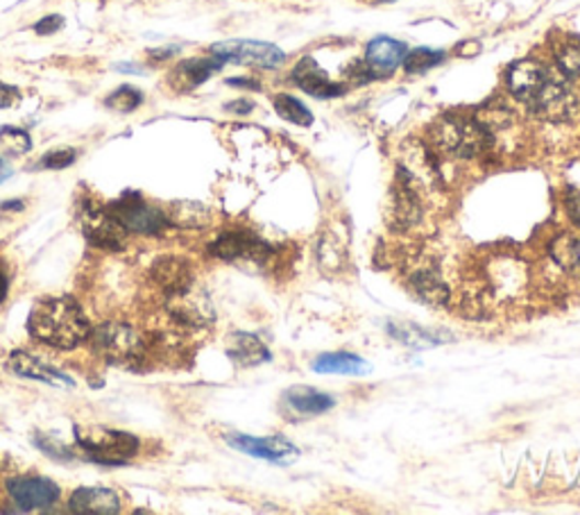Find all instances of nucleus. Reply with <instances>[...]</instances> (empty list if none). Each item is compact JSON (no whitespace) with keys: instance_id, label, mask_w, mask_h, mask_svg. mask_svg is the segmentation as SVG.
<instances>
[{"instance_id":"obj_1","label":"nucleus","mask_w":580,"mask_h":515,"mask_svg":"<svg viewBox=\"0 0 580 515\" xmlns=\"http://www.w3.org/2000/svg\"><path fill=\"white\" fill-rule=\"evenodd\" d=\"M30 335L51 348L75 350L89 339L91 325L75 300L51 298L39 303L28 320Z\"/></svg>"},{"instance_id":"obj_2","label":"nucleus","mask_w":580,"mask_h":515,"mask_svg":"<svg viewBox=\"0 0 580 515\" xmlns=\"http://www.w3.org/2000/svg\"><path fill=\"white\" fill-rule=\"evenodd\" d=\"M431 145L440 155L453 160H474L490 149L492 136L479 119L449 114L434 123Z\"/></svg>"},{"instance_id":"obj_3","label":"nucleus","mask_w":580,"mask_h":515,"mask_svg":"<svg viewBox=\"0 0 580 515\" xmlns=\"http://www.w3.org/2000/svg\"><path fill=\"white\" fill-rule=\"evenodd\" d=\"M75 440L87 459L102 463V465H123L132 457H136L141 443L139 438L121 431V429H105V427H89L75 429Z\"/></svg>"},{"instance_id":"obj_4","label":"nucleus","mask_w":580,"mask_h":515,"mask_svg":"<svg viewBox=\"0 0 580 515\" xmlns=\"http://www.w3.org/2000/svg\"><path fill=\"white\" fill-rule=\"evenodd\" d=\"M89 343L94 352L111 365H125L143 352V341L136 335V329L113 320L94 327L89 332Z\"/></svg>"},{"instance_id":"obj_5","label":"nucleus","mask_w":580,"mask_h":515,"mask_svg":"<svg viewBox=\"0 0 580 515\" xmlns=\"http://www.w3.org/2000/svg\"><path fill=\"white\" fill-rule=\"evenodd\" d=\"M109 213L121 220V226L136 234H162L164 230L173 228L164 211L147 205L139 194H123V198L113 200Z\"/></svg>"},{"instance_id":"obj_6","label":"nucleus","mask_w":580,"mask_h":515,"mask_svg":"<svg viewBox=\"0 0 580 515\" xmlns=\"http://www.w3.org/2000/svg\"><path fill=\"white\" fill-rule=\"evenodd\" d=\"M166 309L177 322L186 327H209L216 320L209 296L196 286V282L166 293Z\"/></svg>"},{"instance_id":"obj_7","label":"nucleus","mask_w":580,"mask_h":515,"mask_svg":"<svg viewBox=\"0 0 580 515\" xmlns=\"http://www.w3.org/2000/svg\"><path fill=\"white\" fill-rule=\"evenodd\" d=\"M211 254L225 262H265L273 248H270L261 237L250 230H229L222 232L211 245Z\"/></svg>"},{"instance_id":"obj_8","label":"nucleus","mask_w":580,"mask_h":515,"mask_svg":"<svg viewBox=\"0 0 580 515\" xmlns=\"http://www.w3.org/2000/svg\"><path fill=\"white\" fill-rule=\"evenodd\" d=\"M83 230L91 245L109 250V252H121L128 245V230L121 226V220L111 216L109 209H100L94 205H87L83 209Z\"/></svg>"},{"instance_id":"obj_9","label":"nucleus","mask_w":580,"mask_h":515,"mask_svg":"<svg viewBox=\"0 0 580 515\" xmlns=\"http://www.w3.org/2000/svg\"><path fill=\"white\" fill-rule=\"evenodd\" d=\"M211 55H216L225 64L234 62V64H245V66H256V68H277L286 59V55L273 44L241 42V40L211 46Z\"/></svg>"},{"instance_id":"obj_10","label":"nucleus","mask_w":580,"mask_h":515,"mask_svg":"<svg viewBox=\"0 0 580 515\" xmlns=\"http://www.w3.org/2000/svg\"><path fill=\"white\" fill-rule=\"evenodd\" d=\"M227 443L239 450L245 452L250 457L256 459H265V461H273L280 465H288L299 457V450L291 443V440L282 438V436H270V438H252L245 434H229L227 436Z\"/></svg>"},{"instance_id":"obj_11","label":"nucleus","mask_w":580,"mask_h":515,"mask_svg":"<svg viewBox=\"0 0 580 515\" xmlns=\"http://www.w3.org/2000/svg\"><path fill=\"white\" fill-rule=\"evenodd\" d=\"M554 78V73L537 59H519L515 62L508 73H506V85L511 89V94L530 105L539 91L547 87V83Z\"/></svg>"},{"instance_id":"obj_12","label":"nucleus","mask_w":580,"mask_h":515,"mask_svg":"<svg viewBox=\"0 0 580 515\" xmlns=\"http://www.w3.org/2000/svg\"><path fill=\"white\" fill-rule=\"evenodd\" d=\"M528 107L539 119L551 121V123H562V121H569L573 117L576 98L569 91V87L554 76L547 83V87L539 91V96Z\"/></svg>"},{"instance_id":"obj_13","label":"nucleus","mask_w":580,"mask_h":515,"mask_svg":"<svg viewBox=\"0 0 580 515\" xmlns=\"http://www.w3.org/2000/svg\"><path fill=\"white\" fill-rule=\"evenodd\" d=\"M408 288L419 303L429 307H445L449 303V288L431 262H415L411 266Z\"/></svg>"},{"instance_id":"obj_14","label":"nucleus","mask_w":580,"mask_h":515,"mask_svg":"<svg viewBox=\"0 0 580 515\" xmlns=\"http://www.w3.org/2000/svg\"><path fill=\"white\" fill-rule=\"evenodd\" d=\"M8 493L21 511L51 508L59 497V489L44 476H19L8 484Z\"/></svg>"},{"instance_id":"obj_15","label":"nucleus","mask_w":580,"mask_h":515,"mask_svg":"<svg viewBox=\"0 0 580 515\" xmlns=\"http://www.w3.org/2000/svg\"><path fill=\"white\" fill-rule=\"evenodd\" d=\"M293 83L316 98H336L344 94V87L331 83L322 66L314 57H304L293 68Z\"/></svg>"},{"instance_id":"obj_16","label":"nucleus","mask_w":580,"mask_h":515,"mask_svg":"<svg viewBox=\"0 0 580 515\" xmlns=\"http://www.w3.org/2000/svg\"><path fill=\"white\" fill-rule=\"evenodd\" d=\"M406 46L391 36H376L368 44L365 51V64L370 68L372 76H391V73L404 62L406 57Z\"/></svg>"},{"instance_id":"obj_17","label":"nucleus","mask_w":580,"mask_h":515,"mask_svg":"<svg viewBox=\"0 0 580 515\" xmlns=\"http://www.w3.org/2000/svg\"><path fill=\"white\" fill-rule=\"evenodd\" d=\"M222 66H225V62L218 59L216 55L184 59L182 64L175 66L173 76H171V85L177 91H190V89L200 87L203 83H207L214 73H218Z\"/></svg>"},{"instance_id":"obj_18","label":"nucleus","mask_w":580,"mask_h":515,"mask_svg":"<svg viewBox=\"0 0 580 515\" xmlns=\"http://www.w3.org/2000/svg\"><path fill=\"white\" fill-rule=\"evenodd\" d=\"M8 368L14 375L25 377V380H36V382L51 384V386H66V388L73 386L70 377H66L64 373L55 371V368H51L48 363H44L42 359H36L28 352H12Z\"/></svg>"},{"instance_id":"obj_19","label":"nucleus","mask_w":580,"mask_h":515,"mask_svg":"<svg viewBox=\"0 0 580 515\" xmlns=\"http://www.w3.org/2000/svg\"><path fill=\"white\" fill-rule=\"evenodd\" d=\"M284 404L291 414L297 416H320L336 407V399L311 386H293L284 393Z\"/></svg>"},{"instance_id":"obj_20","label":"nucleus","mask_w":580,"mask_h":515,"mask_svg":"<svg viewBox=\"0 0 580 515\" xmlns=\"http://www.w3.org/2000/svg\"><path fill=\"white\" fill-rule=\"evenodd\" d=\"M68 508L73 513H98V515H113L121 511V500L109 489H77L70 495Z\"/></svg>"},{"instance_id":"obj_21","label":"nucleus","mask_w":580,"mask_h":515,"mask_svg":"<svg viewBox=\"0 0 580 515\" xmlns=\"http://www.w3.org/2000/svg\"><path fill=\"white\" fill-rule=\"evenodd\" d=\"M227 357L241 368H252L270 361V350L259 337L248 332H237L227 341Z\"/></svg>"},{"instance_id":"obj_22","label":"nucleus","mask_w":580,"mask_h":515,"mask_svg":"<svg viewBox=\"0 0 580 515\" xmlns=\"http://www.w3.org/2000/svg\"><path fill=\"white\" fill-rule=\"evenodd\" d=\"M152 280L164 288V293H171L193 284V273L184 260H177V256H164V260L152 266Z\"/></svg>"},{"instance_id":"obj_23","label":"nucleus","mask_w":580,"mask_h":515,"mask_svg":"<svg viewBox=\"0 0 580 515\" xmlns=\"http://www.w3.org/2000/svg\"><path fill=\"white\" fill-rule=\"evenodd\" d=\"M365 359L350 354V352H333V354H322L314 361V371L322 375H363L368 373Z\"/></svg>"},{"instance_id":"obj_24","label":"nucleus","mask_w":580,"mask_h":515,"mask_svg":"<svg viewBox=\"0 0 580 515\" xmlns=\"http://www.w3.org/2000/svg\"><path fill=\"white\" fill-rule=\"evenodd\" d=\"M171 226L186 228V230H198L209 226L211 211L200 202H173L168 213Z\"/></svg>"},{"instance_id":"obj_25","label":"nucleus","mask_w":580,"mask_h":515,"mask_svg":"<svg viewBox=\"0 0 580 515\" xmlns=\"http://www.w3.org/2000/svg\"><path fill=\"white\" fill-rule=\"evenodd\" d=\"M389 332L397 339V341H402V343H406V346H413V348H434V346H438V343H442V335H438V332H429V329H422V327H417V325H391L389 327Z\"/></svg>"},{"instance_id":"obj_26","label":"nucleus","mask_w":580,"mask_h":515,"mask_svg":"<svg viewBox=\"0 0 580 515\" xmlns=\"http://www.w3.org/2000/svg\"><path fill=\"white\" fill-rule=\"evenodd\" d=\"M556 62L565 76L580 85V40L578 36H567L556 46Z\"/></svg>"},{"instance_id":"obj_27","label":"nucleus","mask_w":580,"mask_h":515,"mask_svg":"<svg viewBox=\"0 0 580 515\" xmlns=\"http://www.w3.org/2000/svg\"><path fill=\"white\" fill-rule=\"evenodd\" d=\"M275 109L284 121H288L293 125L306 128V125L314 123V114L308 112V107L288 94H282L275 98Z\"/></svg>"},{"instance_id":"obj_28","label":"nucleus","mask_w":580,"mask_h":515,"mask_svg":"<svg viewBox=\"0 0 580 515\" xmlns=\"http://www.w3.org/2000/svg\"><path fill=\"white\" fill-rule=\"evenodd\" d=\"M445 62V53L442 51H434V48H415L411 53H406L404 57V68L406 73H427L431 68H436L438 64Z\"/></svg>"},{"instance_id":"obj_29","label":"nucleus","mask_w":580,"mask_h":515,"mask_svg":"<svg viewBox=\"0 0 580 515\" xmlns=\"http://www.w3.org/2000/svg\"><path fill=\"white\" fill-rule=\"evenodd\" d=\"M0 149L10 155H25L32 149L30 134L19 128H3L0 130Z\"/></svg>"},{"instance_id":"obj_30","label":"nucleus","mask_w":580,"mask_h":515,"mask_svg":"<svg viewBox=\"0 0 580 515\" xmlns=\"http://www.w3.org/2000/svg\"><path fill=\"white\" fill-rule=\"evenodd\" d=\"M318 256H320V264L325 266V271H340L344 264V250L338 243L336 237H325L318 245Z\"/></svg>"},{"instance_id":"obj_31","label":"nucleus","mask_w":580,"mask_h":515,"mask_svg":"<svg viewBox=\"0 0 580 515\" xmlns=\"http://www.w3.org/2000/svg\"><path fill=\"white\" fill-rule=\"evenodd\" d=\"M143 102V94L134 87H121V89H116L109 98H107V107L116 109V112H134V109Z\"/></svg>"},{"instance_id":"obj_32","label":"nucleus","mask_w":580,"mask_h":515,"mask_svg":"<svg viewBox=\"0 0 580 515\" xmlns=\"http://www.w3.org/2000/svg\"><path fill=\"white\" fill-rule=\"evenodd\" d=\"M34 446H39V448H42L44 454H48V457H53L57 461H70L73 459V452L70 450H66L59 443V440H55V443H53V438H48L46 434H36L34 436Z\"/></svg>"},{"instance_id":"obj_33","label":"nucleus","mask_w":580,"mask_h":515,"mask_svg":"<svg viewBox=\"0 0 580 515\" xmlns=\"http://www.w3.org/2000/svg\"><path fill=\"white\" fill-rule=\"evenodd\" d=\"M75 151L70 149H64V151H55V153H48L44 160H42V166L44 168H55V171H62V168H68L73 162H75Z\"/></svg>"},{"instance_id":"obj_34","label":"nucleus","mask_w":580,"mask_h":515,"mask_svg":"<svg viewBox=\"0 0 580 515\" xmlns=\"http://www.w3.org/2000/svg\"><path fill=\"white\" fill-rule=\"evenodd\" d=\"M62 25H64V19L53 14V17H46V19L39 21V23L34 25V32H36V34H42V36H46V34H55L57 30H62Z\"/></svg>"},{"instance_id":"obj_35","label":"nucleus","mask_w":580,"mask_h":515,"mask_svg":"<svg viewBox=\"0 0 580 515\" xmlns=\"http://www.w3.org/2000/svg\"><path fill=\"white\" fill-rule=\"evenodd\" d=\"M19 100H21V94H19V89H17V87H12V85H3V83H0V109L14 107Z\"/></svg>"},{"instance_id":"obj_36","label":"nucleus","mask_w":580,"mask_h":515,"mask_svg":"<svg viewBox=\"0 0 580 515\" xmlns=\"http://www.w3.org/2000/svg\"><path fill=\"white\" fill-rule=\"evenodd\" d=\"M569 216L573 218V223L580 228V191L569 196Z\"/></svg>"},{"instance_id":"obj_37","label":"nucleus","mask_w":580,"mask_h":515,"mask_svg":"<svg viewBox=\"0 0 580 515\" xmlns=\"http://www.w3.org/2000/svg\"><path fill=\"white\" fill-rule=\"evenodd\" d=\"M569 271H573V273L580 277V239H573V250H571Z\"/></svg>"},{"instance_id":"obj_38","label":"nucleus","mask_w":580,"mask_h":515,"mask_svg":"<svg viewBox=\"0 0 580 515\" xmlns=\"http://www.w3.org/2000/svg\"><path fill=\"white\" fill-rule=\"evenodd\" d=\"M8 291H10V275H8V271L3 266H0V305L6 303Z\"/></svg>"},{"instance_id":"obj_39","label":"nucleus","mask_w":580,"mask_h":515,"mask_svg":"<svg viewBox=\"0 0 580 515\" xmlns=\"http://www.w3.org/2000/svg\"><path fill=\"white\" fill-rule=\"evenodd\" d=\"M227 109H229V112H239V114H248V112H252V102H248V100H239V102H229V105H227Z\"/></svg>"},{"instance_id":"obj_40","label":"nucleus","mask_w":580,"mask_h":515,"mask_svg":"<svg viewBox=\"0 0 580 515\" xmlns=\"http://www.w3.org/2000/svg\"><path fill=\"white\" fill-rule=\"evenodd\" d=\"M177 51H179L177 46H173V48H160V51H152L150 57H152L154 62H160V59H168V57H173Z\"/></svg>"},{"instance_id":"obj_41","label":"nucleus","mask_w":580,"mask_h":515,"mask_svg":"<svg viewBox=\"0 0 580 515\" xmlns=\"http://www.w3.org/2000/svg\"><path fill=\"white\" fill-rule=\"evenodd\" d=\"M227 85H231V87H245V89H259V83L245 80V78H231V80H227Z\"/></svg>"},{"instance_id":"obj_42","label":"nucleus","mask_w":580,"mask_h":515,"mask_svg":"<svg viewBox=\"0 0 580 515\" xmlns=\"http://www.w3.org/2000/svg\"><path fill=\"white\" fill-rule=\"evenodd\" d=\"M8 177H12V168L6 160H0V184H3Z\"/></svg>"},{"instance_id":"obj_43","label":"nucleus","mask_w":580,"mask_h":515,"mask_svg":"<svg viewBox=\"0 0 580 515\" xmlns=\"http://www.w3.org/2000/svg\"><path fill=\"white\" fill-rule=\"evenodd\" d=\"M25 205L23 202H19V200H12V202H3V205H0V209H3V211H21Z\"/></svg>"},{"instance_id":"obj_44","label":"nucleus","mask_w":580,"mask_h":515,"mask_svg":"<svg viewBox=\"0 0 580 515\" xmlns=\"http://www.w3.org/2000/svg\"><path fill=\"white\" fill-rule=\"evenodd\" d=\"M379 3H393V0H379Z\"/></svg>"}]
</instances>
